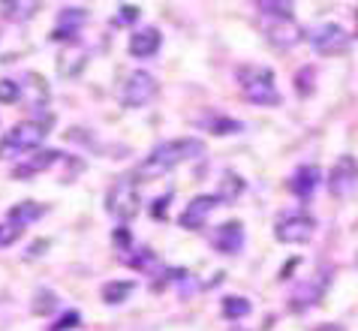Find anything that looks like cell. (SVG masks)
<instances>
[{
  "label": "cell",
  "mask_w": 358,
  "mask_h": 331,
  "mask_svg": "<svg viewBox=\"0 0 358 331\" xmlns=\"http://www.w3.org/2000/svg\"><path fill=\"white\" fill-rule=\"evenodd\" d=\"M316 232V220L304 211H286L274 223V238L283 244H307Z\"/></svg>",
  "instance_id": "5"
},
{
  "label": "cell",
  "mask_w": 358,
  "mask_h": 331,
  "mask_svg": "<svg viewBox=\"0 0 358 331\" xmlns=\"http://www.w3.org/2000/svg\"><path fill=\"white\" fill-rule=\"evenodd\" d=\"M238 87L247 103L253 106H280V90L274 82V69L262 64H244L238 66Z\"/></svg>",
  "instance_id": "3"
},
{
  "label": "cell",
  "mask_w": 358,
  "mask_h": 331,
  "mask_svg": "<svg viewBox=\"0 0 358 331\" xmlns=\"http://www.w3.org/2000/svg\"><path fill=\"white\" fill-rule=\"evenodd\" d=\"M238 129H244L238 120H226V118H217V120H211V133L214 136H226V133H238Z\"/></svg>",
  "instance_id": "25"
},
{
  "label": "cell",
  "mask_w": 358,
  "mask_h": 331,
  "mask_svg": "<svg viewBox=\"0 0 358 331\" xmlns=\"http://www.w3.org/2000/svg\"><path fill=\"white\" fill-rule=\"evenodd\" d=\"M214 247L220 250V253H226V256L241 253V247H244V226L238 223V220H229V223H223L214 232Z\"/></svg>",
  "instance_id": "11"
},
{
  "label": "cell",
  "mask_w": 358,
  "mask_h": 331,
  "mask_svg": "<svg viewBox=\"0 0 358 331\" xmlns=\"http://www.w3.org/2000/svg\"><path fill=\"white\" fill-rule=\"evenodd\" d=\"M57 160H61V150H48V148H39V150H34V154H27V160L22 166H15V172H13V178L15 181H27V178H34V175H39V172H45V169H52Z\"/></svg>",
  "instance_id": "10"
},
{
  "label": "cell",
  "mask_w": 358,
  "mask_h": 331,
  "mask_svg": "<svg viewBox=\"0 0 358 331\" xmlns=\"http://www.w3.org/2000/svg\"><path fill=\"white\" fill-rule=\"evenodd\" d=\"M24 97H27V103H31V108H36V112H39V108H45L48 106V97H52V94H48V85L43 82V76H36V73H31V76H27L24 78Z\"/></svg>",
  "instance_id": "16"
},
{
  "label": "cell",
  "mask_w": 358,
  "mask_h": 331,
  "mask_svg": "<svg viewBox=\"0 0 358 331\" xmlns=\"http://www.w3.org/2000/svg\"><path fill=\"white\" fill-rule=\"evenodd\" d=\"M241 190H244V181L238 175H232V172H226L223 175V190L217 193V199H220V202H232V199H238Z\"/></svg>",
  "instance_id": "21"
},
{
  "label": "cell",
  "mask_w": 358,
  "mask_h": 331,
  "mask_svg": "<svg viewBox=\"0 0 358 331\" xmlns=\"http://www.w3.org/2000/svg\"><path fill=\"white\" fill-rule=\"evenodd\" d=\"M316 184H320V169L316 166H301L295 169V175L289 178V190L298 196V199H310Z\"/></svg>",
  "instance_id": "15"
},
{
  "label": "cell",
  "mask_w": 358,
  "mask_h": 331,
  "mask_svg": "<svg viewBox=\"0 0 358 331\" xmlns=\"http://www.w3.org/2000/svg\"><path fill=\"white\" fill-rule=\"evenodd\" d=\"M106 208H108V214L117 217L121 223H130V220L138 214V208H142V196H138L136 175H124V178H117L115 184L108 187Z\"/></svg>",
  "instance_id": "4"
},
{
  "label": "cell",
  "mask_w": 358,
  "mask_h": 331,
  "mask_svg": "<svg viewBox=\"0 0 358 331\" xmlns=\"http://www.w3.org/2000/svg\"><path fill=\"white\" fill-rule=\"evenodd\" d=\"M307 39H310V45L320 55H343L346 48H350V34H346L341 24H331V22L313 27Z\"/></svg>",
  "instance_id": "8"
},
{
  "label": "cell",
  "mask_w": 358,
  "mask_h": 331,
  "mask_svg": "<svg viewBox=\"0 0 358 331\" xmlns=\"http://www.w3.org/2000/svg\"><path fill=\"white\" fill-rule=\"evenodd\" d=\"M117 9H121V13H117V22L130 24V22H136V18H138V6L136 3H127V6H117Z\"/></svg>",
  "instance_id": "28"
},
{
  "label": "cell",
  "mask_w": 358,
  "mask_h": 331,
  "mask_svg": "<svg viewBox=\"0 0 358 331\" xmlns=\"http://www.w3.org/2000/svg\"><path fill=\"white\" fill-rule=\"evenodd\" d=\"M85 22H87V9L85 6H64L61 15H57L52 39H73Z\"/></svg>",
  "instance_id": "12"
},
{
  "label": "cell",
  "mask_w": 358,
  "mask_h": 331,
  "mask_svg": "<svg viewBox=\"0 0 358 331\" xmlns=\"http://www.w3.org/2000/svg\"><path fill=\"white\" fill-rule=\"evenodd\" d=\"M250 314V301L241 298V295H226L223 298V316L226 319H244Z\"/></svg>",
  "instance_id": "19"
},
{
  "label": "cell",
  "mask_w": 358,
  "mask_h": 331,
  "mask_svg": "<svg viewBox=\"0 0 358 331\" xmlns=\"http://www.w3.org/2000/svg\"><path fill=\"white\" fill-rule=\"evenodd\" d=\"M22 235V226H15V223H9L6 220V226L0 223V247H6V244H13V241Z\"/></svg>",
  "instance_id": "26"
},
{
  "label": "cell",
  "mask_w": 358,
  "mask_h": 331,
  "mask_svg": "<svg viewBox=\"0 0 358 331\" xmlns=\"http://www.w3.org/2000/svg\"><path fill=\"white\" fill-rule=\"evenodd\" d=\"M52 124H55V118H48V115L36 118V120H22V124H15L3 139H0V160H13V157L39 150V145L45 142Z\"/></svg>",
  "instance_id": "2"
},
{
  "label": "cell",
  "mask_w": 358,
  "mask_h": 331,
  "mask_svg": "<svg viewBox=\"0 0 358 331\" xmlns=\"http://www.w3.org/2000/svg\"><path fill=\"white\" fill-rule=\"evenodd\" d=\"M217 205H220V199H217V196H196L193 202L181 211L178 223H181V229H202L205 220L211 217V211H214Z\"/></svg>",
  "instance_id": "9"
},
{
  "label": "cell",
  "mask_w": 358,
  "mask_h": 331,
  "mask_svg": "<svg viewBox=\"0 0 358 331\" xmlns=\"http://www.w3.org/2000/svg\"><path fill=\"white\" fill-rule=\"evenodd\" d=\"M45 214V208L43 205H36V202H18L13 211H9V223H15V226H27V223H34V220H39Z\"/></svg>",
  "instance_id": "18"
},
{
  "label": "cell",
  "mask_w": 358,
  "mask_h": 331,
  "mask_svg": "<svg viewBox=\"0 0 358 331\" xmlns=\"http://www.w3.org/2000/svg\"><path fill=\"white\" fill-rule=\"evenodd\" d=\"M136 293V280H108L103 286V301L106 304H121Z\"/></svg>",
  "instance_id": "17"
},
{
  "label": "cell",
  "mask_w": 358,
  "mask_h": 331,
  "mask_svg": "<svg viewBox=\"0 0 358 331\" xmlns=\"http://www.w3.org/2000/svg\"><path fill=\"white\" fill-rule=\"evenodd\" d=\"M163 45V36L157 27H145V30H136V34L130 36V55L133 57H154L157 52H160Z\"/></svg>",
  "instance_id": "13"
},
{
  "label": "cell",
  "mask_w": 358,
  "mask_h": 331,
  "mask_svg": "<svg viewBox=\"0 0 358 331\" xmlns=\"http://www.w3.org/2000/svg\"><path fill=\"white\" fill-rule=\"evenodd\" d=\"M202 154H205V145L199 139H172V142H163L138 163L136 181H157L169 175L172 169L190 163V160H199Z\"/></svg>",
  "instance_id": "1"
},
{
  "label": "cell",
  "mask_w": 358,
  "mask_h": 331,
  "mask_svg": "<svg viewBox=\"0 0 358 331\" xmlns=\"http://www.w3.org/2000/svg\"><path fill=\"white\" fill-rule=\"evenodd\" d=\"M57 304V298H55V293H48V289H39L36 293V301L31 304V310L34 314H52V307Z\"/></svg>",
  "instance_id": "23"
},
{
  "label": "cell",
  "mask_w": 358,
  "mask_h": 331,
  "mask_svg": "<svg viewBox=\"0 0 358 331\" xmlns=\"http://www.w3.org/2000/svg\"><path fill=\"white\" fill-rule=\"evenodd\" d=\"M268 39L280 48H289L295 43H301V30H298L292 18H274L271 27H268Z\"/></svg>",
  "instance_id": "14"
},
{
  "label": "cell",
  "mask_w": 358,
  "mask_h": 331,
  "mask_svg": "<svg viewBox=\"0 0 358 331\" xmlns=\"http://www.w3.org/2000/svg\"><path fill=\"white\" fill-rule=\"evenodd\" d=\"M78 325H82V316H78L76 310H69V314H64V319L52 331H66V328H78Z\"/></svg>",
  "instance_id": "27"
},
{
  "label": "cell",
  "mask_w": 358,
  "mask_h": 331,
  "mask_svg": "<svg viewBox=\"0 0 358 331\" xmlns=\"http://www.w3.org/2000/svg\"><path fill=\"white\" fill-rule=\"evenodd\" d=\"M157 90H160L157 78L151 73H145V69H136V73L127 76V82L121 87V103L127 108H142L157 97Z\"/></svg>",
  "instance_id": "6"
},
{
  "label": "cell",
  "mask_w": 358,
  "mask_h": 331,
  "mask_svg": "<svg viewBox=\"0 0 358 331\" xmlns=\"http://www.w3.org/2000/svg\"><path fill=\"white\" fill-rule=\"evenodd\" d=\"M18 99H22V85L13 82V78H0V103L13 106Z\"/></svg>",
  "instance_id": "22"
},
{
  "label": "cell",
  "mask_w": 358,
  "mask_h": 331,
  "mask_svg": "<svg viewBox=\"0 0 358 331\" xmlns=\"http://www.w3.org/2000/svg\"><path fill=\"white\" fill-rule=\"evenodd\" d=\"M39 9V3H18V0H6V3H0V13H3L6 18H31L34 13Z\"/></svg>",
  "instance_id": "20"
},
{
  "label": "cell",
  "mask_w": 358,
  "mask_h": 331,
  "mask_svg": "<svg viewBox=\"0 0 358 331\" xmlns=\"http://www.w3.org/2000/svg\"><path fill=\"white\" fill-rule=\"evenodd\" d=\"M268 18H292V3H259Z\"/></svg>",
  "instance_id": "24"
},
{
  "label": "cell",
  "mask_w": 358,
  "mask_h": 331,
  "mask_svg": "<svg viewBox=\"0 0 358 331\" xmlns=\"http://www.w3.org/2000/svg\"><path fill=\"white\" fill-rule=\"evenodd\" d=\"M358 187V160L352 154L337 157V163L328 172V190L334 199H350Z\"/></svg>",
  "instance_id": "7"
}]
</instances>
